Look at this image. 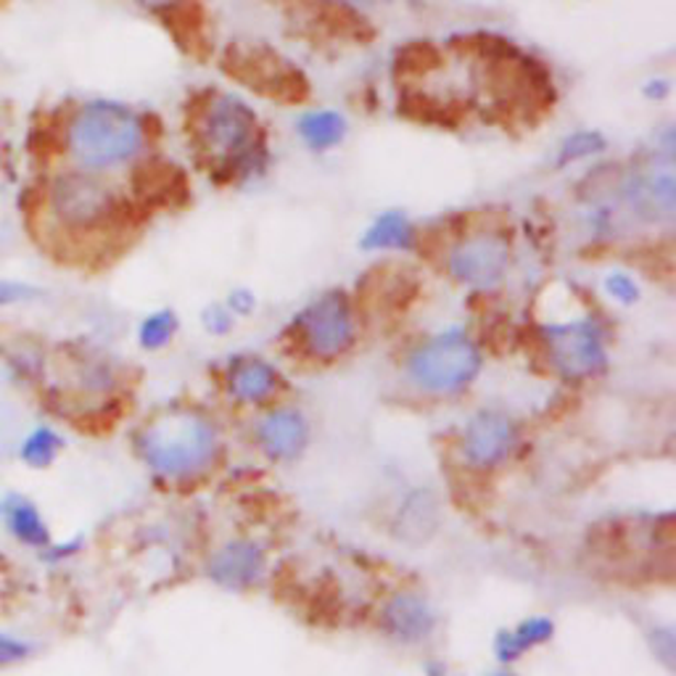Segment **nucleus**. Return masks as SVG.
I'll return each instance as SVG.
<instances>
[{"mask_svg": "<svg viewBox=\"0 0 676 676\" xmlns=\"http://www.w3.org/2000/svg\"><path fill=\"white\" fill-rule=\"evenodd\" d=\"M64 442L56 431L51 429H37L22 446V457L24 463H30L32 468H48L51 463L56 461L58 450H62Z\"/></svg>", "mask_w": 676, "mask_h": 676, "instance_id": "4be33fe9", "label": "nucleus"}, {"mask_svg": "<svg viewBox=\"0 0 676 676\" xmlns=\"http://www.w3.org/2000/svg\"><path fill=\"white\" fill-rule=\"evenodd\" d=\"M254 442L270 463H297L310 450V418L299 407H273L254 425Z\"/></svg>", "mask_w": 676, "mask_h": 676, "instance_id": "9d476101", "label": "nucleus"}, {"mask_svg": "<svg viewBox=\"0 0 676 676\" xmlns=\"http://www.w3.org/2000/svg\"><path fill=\"white\" fill-rule=\"evenodd\" d=\"M642 93H645V98H650V101H663V98L672 96V82L668 80H650L645 88H642Z\"/></svg>", "mask_w": 676, "mask_h": 676, "instance_id": "cd10ccee", "label": "nucleus"}, {"mask_svg": "<svg viewBox=\"0 0 676 676\" xmlns=\"http://www.w3.org/2000/svg\"><path fill=\"white\" fill-rule=\"evenodd\" d=\"M425 676H463V674H452L450 668L444 666V663L429 661V663H425Z\"/></svg>", "mask_w": 676, "mask_h": 676, "instance_id": "c756f323", "label": "nucleus"}, {"mask_svg": "<svg viewBox=\"0 0 676 676\" xmlns=\"http://www.w3.org/2000/svg\"><path fill=\"white\" fill-rule=\"evenodd\" d=\"M135 450L164 481L188 484L214 468L222 442L212 418L193 407H173L137 431Z\"/></svg>", "mask_w": 676, "mask_h": 676, "instance_id": "f257e3e1", "label": "nucleus"}, {"mask_svg": "<svg viewBox=\"0 0 676 676\" xmlns=\"http://www.w3.org/2000/svg\"><path fill=\"white\" fill-rule=\"evenodd\" d=\"M550 363L566 380H589L608 367V344L592 320L544 328Z\"/></svg>", "mask_w": 676, "mask_h": 676, "instance_id": "0eeeda50", "label": "nucleus"}, {"mask_svg": "<svg viewBox=\"0 0 676 676\" xmlns=\"http://www.w3.org/2000/svg\"><path fill=\"white\" fill-rule=\"evenodd\" d=\"M267 568V553L259 542L246 540H231L222 544L217 553L209 557L207 574L217 587L231 589V592H244V589L257 587L262 574Z\"/></svg>", "mask_w": 676, "mask_h": 676, "instance_id": "ddd939ff", "label": "nucleus"}, {"mask_svg": "<svg viewBox=\"0 0 676 676\" xmlns=\"http://www.w3.org/2000/svg\"><path fill=\"white\" fill-rule=\"evenodd\" d=\"M177 331H180V318H177L175 310L151 312L137 328V344L146 352H159L167 344H173Z\"/></svg>", "mask_w": 676, "mask_h": 676, "instance_id": "aec40b11", "label": "nucleus"}, {"mask_svg": "<svg viewBox=\"0 0 676 676\" xmlns=\"http://www.w3.org/2000/svg\"><path fill=\"white\" fill-rule=\"evenodd\" d=\"M297 133L312 151H331L344 143L350 133V122L344 114L333 109H312L297 120Z\"/></svg>", "mask_w": 676, "mask_h": 676, "instance_id": "f3484780", "label": "nucleus"}, {"mask_svg": "<svg viewBox=\"0 0 676 676\" xmlns=\"http://www.w3.org/2000/svg\"><path fill=\"white\" fill-rule=\"evenodd\" d=\"M146 148V122L133 107L98 98L77 107L67 124V151L80 169L107 173Z\"/></svg>", "mask_w": 676, "mask_h": 676, "instance_id": "f03ea898", "label": "nucleus"}, {"mask_svg": "<svg viewBox=\"0 0 676 676\" xmlns=\"http://www.w3.org/2000/svg\"><path fill=\"white\" fill-rule=\"evenodd\" d=\"M27 655H30V647L24 645V642L0 634V666H11V663H19L27 658Z\"/></svg>", "mask_w": 676, "mask_h": 676, "instance_id": "a878e982", "label": "nucleus"}, {"mask_svg": "<svg viewBox=\"0 0 676 676\" xmlns=\"http://www.w3.org/2000/svg\"><path fill=\"white\" fill-rule=\"evenodd\" d=\"M196 137L212 159L244 180L265 173L267 151L259 137V117L244 98L233 93L209 98L196 120Z\"/></svg>", "mask_w": 676, "mask_h": 676, "instance_id": "7ed1b4c3", "label": "nucleus"}, {"mask_svg": "<svg viewBox=\"0 0 676 676\" xmlns=\"http://www.w3.org/2000/svg\"><path fill=\"white\" fill-rule=\"evenodd\" d=\"M513 262V248L497 233H476L457 241L446 257V270L461 286L489 291L500 286Z\"/></svg>", "mask_w": 676, "mask_h": 676, "instance_id": "6e6552de", "label": "nucleus"}, {"mask_svg": "<svg viewBox=\"0 0 676 676\" xmlns=\"http://www.w3.org/2000/svg\"><path fill=\"white\" fill-rule=\"evenodd\" d=\"M225 307L235 318H248V314L257 310V297H254L252 291H246V288H235V291H231V297H228Z\"/></svg>", "mask_w": 676, "mask_h": 676, "instance_id": "393cba45", "label": "nucleus"}, {"mask_svg": "<svg viewBox=\"0 0 676 676\" xmlns=\"http://www.w3.org/2000/svg\"><path fill=\"white\" fill-rule=\"evenodd\" d=\"M521 429L508 412L481 410L465 423L461 436L463 461L476 470H495L516 455Z\"/></svg>", "mask_w": 676, "mask_h": 676, "instance_id": "1a4fd4ad", "label": "nucleus"}, {"mask_svg": "<svg viewBox=\"0 0 676 676\" xmlns=\"http://www.w3.org/2000/svg\"><path fill=\"white\" fill-rule=\"evenodd\" d=\"M301 352L314 363H336L354 350L359 339V323L352 299L344 291H325L314 297L299 314H293Z\"/></svg>", "mask_w": 676, "mask_h": 676, "instance_id": "423d86ee", "label": "nucleus"}, {"mask_svg": "<svg viewBox=\"0 0 676 676\" xmlns=\"http://www.w3.org/2000/svg\"><path fill=\"white\" fill-rule=\"evenodd\" d=\"M120 193L101 173L67 169L48 188V209L67 233H98L120 217Z\"/></svg>", "mask_w": 676, "mask_h": 676, "instance_id": "39448f33", "label": "nucleus"}, {"mask_svg": "<svg viewBox=\"0 0 676 676\" xmlns=\"http://www.w3.org/2000/svg\"><path fill=\"white\" fill-rule=\"evenodd\" d=\"M439 527V502L429 489H418L407 497L399 510L397 529L407 542H425Z\"/></svg>", "mask_w": 676, "mask_h": 676, "instance_id": "a211bd4d", "label": "nucleus"}, {"mask_svg": "<svg viewBox=\"0 0 676 676\" xmlns=\"http://www.w3.org/2000/svg\"><path fill=\"white\" fill-rule=\"evenodd\" d=\"M418 231L412 220L405 212H384L367 225V231L359 239L363 252H410L415 246Z\"/></svg>", "mask_w": 676, "mask_h": 676, "instance_id": "dca6fc26", "label": "nucleus"}, {"mask_svg": "<svg viewBox=\"0 0 676 676\" xmlns=\"http://www.w3.org/2000/svg\"><path fill=\"white\" fill-rule=\"evenodd\" d=\"M491 676H518V674H516V672H510V668H508V666H505V668H502V672H497V674H491Z\"/></svg>", "mask_w": 676, "mask_h": 676, "instance_id": "2f4dec72", "label": "nucleus"}, {"mask_svg": "<svg viewBox=\"0 0 676 676\" xmlns=\"http://www.w3.org/2000/svg\"><path fill=\"white\" fill-rule=\"evenodd\" d=\"M201 325L212 336H228L235 325V314L225 304H212L201 312Z\"/></svg>", "mask_w": 676, "mask_h": 676, "instance_id": "b1692460", "label": "nucleus"}, {"mask_svg": "<svg viewBox=\"0 0 676 676\" xmlns=\"http://www.w3.org/2000/svg\"><path fill=\"white\" fill-rule=\"evenodd\" d=\"M606 148H608V141L602 133H597V130H576V133H570L566 141L561 143L555 164L557 167H568V164L587 162V159H592V156L602 154Z\"/></svg>", "mask_w": 676, "mask_h": 676, "instance_id": "412c9836", "label": "nucleus"}, {"mask_svg": "<svg viewBox=\"0 0 676 676\" xmlns=\"http://www.w3.org/2000/svg\"><path fill=\"white\" fill-rule=\"evenodd\" d=\"M378 627L394 645L418 647L436 632L439 613L429 597L418 592H397L380 608Z\"/></svg>", "mask_w": 676, "mask_h": 676, "instance_id": "f8f14e48", "label": "nucleus"}, {"mask_svg": "<svg viewBox=\"0 0 676 676\" xmlns=\"http://www.w3.org/2000/svg\"><path fill=\"white\" fill-rule=\"evenodd\" d=\"M602 288H606L608 297L613 299L616 304H621V307H632L642 297L640 284H636L632 275L621 273V270L608 273L606 280H602Z\"/></svg>", "mask_w": 676, "mask_h": 676, "instance_id": "5701e85b", "label": "nucleus"}, {"mask_svg": "<svg viewBox=\"0 0 676 676\" xmlns=\"http://www.w3.org/2000/svg\"><path fill=\"white\" fill-rule=\"evenodd\" d=\"M346 5H357V9H367V5H378L380 0H341Z\"/></svg>", "mask_w": 676, "mask_h": 676, "instance_id": "7c9ffc66", "label": "nucleus"}, {"mask_svg": "<svg viewBox=\"0 0 676 676\" xmlns=\"http://www.w3.org/2000/svg\"><path fill=\"white\" fill-rule=\"evenodd\" d=\"M481 367L484 357L476 341L465 331L452 328V331L420 341L415 350L407 354L405 373L418 391L450 397V394L468 389Z\"/></svg>", "mask_w": 676, "mask_h": 676, "instance_id": "20e7f679", "label": "nucleus"}, {"mask_svg": "<svg viewBox=\"0 0 676 676\" xmlns=\"http://www.w3.org/2000/svg\"><path fill=\"white\" fill-rule=\"evenodd\" d=\"M228 394L241 405H267L284 386V376L273 363L257 354L233 357L225 373Z\"/></svg>", "mask_w": 676, "mask_h": 676, "instance_id": "4468645a", "label": "nucleus"}, {"mask_svg": "<svg viewBox=\"0 0 676 676\" xmlns=\"http://www.w3.org/2000/svg\"><path fill=\"white\" fill-rule=\"evenodd\" d=\"M137 3L148 11H169L175 9V5H180L182 0H137Z\"/></svg>", "mask_w": 676, "mask_h": 676, "instance_id": "c85d7f7f", "label": "nucleus"}, {"mask_svg": "<svg viewBox=\"0 0 676 676\" xmlns=\"http://www.w3.org/2000/svg\"><path fill=\"white\" fill-rule=\"evenodd\" d=\"M621 199L627 209L642 222H672L676 209V180L672 162H663L661 167L632 173L623 180Z\"/></svg>", "mask_w": 676, "mask_h": 676, "instance_id": "9b49d317", "label": "nucleus"}, {"mask_svg": "<svg viewBox=\"0 0 676 676\" xmlns=\"http://www.w3.org/2000/svg\"><path fill=\"white\" fill-rule=\"evenodd\" d=\"M5 521L24 544L41 547V544L48 542V529H45L41 513H37L35 505L22 500V497H11V502L5 505Z\"/></svg>", "mask_w": 676, "mask_h": 676, "instance_id": "6ab92c4d", "label": "nucleus"}, {"mask_svg": "<svg viewBox=\"0 0 676 676\" xmlns=\"http://www.w3.org/2000/svg\"><path fill=\"white\" fill-rule=\"evenodd\" d=\"M555 636V621L547 616H531L518 621L516 627L500 629L495 636V655L502 666L521 661L531 650L542 647Z\"/></svg>", "mask_w": 676, "mask_h": 676, "instance_id": "2eb2a0df", "label": "nucleus"}, {"mask_svg": "<svg viewBox=\"0 0 676 676\" xmlns=\"http://www.w3.org/2000/svg\"><path fill=\"white\" fill-rule=\"evenodd\" d=\"M32 288L27 286H19V284H3L0 280V304H14V301L30 299Z\"/></svg>", "mask_w": 676, "mask_h": 676, "instance_id": "bb28decb", "label": "nucleus"}]
</instances>
